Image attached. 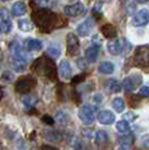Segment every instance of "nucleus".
Wrapping results in <instances>:
<instances>
[{
  "mask_svg": "<svg viewBox=\"0 0 149 150\" xmlns=\"http://www.w3.org/2000/svg\"><path fill=\"white\" fill-rule=\"evenodd\" d=\"M0 69H1V64H0Z\"/></svg>",
  "mask_w": 149,
  "mask_h": 150,
  "instance_id": "c03bdc74",
  "label": "nucleus"
},
{
  "mask_svg": "<svg viewBox=\"0 0 149 150\" xmlns=\"http://www.w3.org/2000/svg\"><path fill=\"white\" fill-rule=\"evenodd\" d=\"M138 4H147L148 0H136Z\"/></svg>",
  "mask_w": 149,
  "mask_h": 150,
  "instance_id": "ea45409f",
  "label": "nucleus"
},
{
  "mask_svg": "<svg viewBox=\"0 0 149 150\" xmlns=\"http://www.w3.org/2000/svg\"><path fill=\"white\" fill-rule=\"evenodd\" d=\"M94 27V21L92 18H87L85 19L82 24L79 25L77 27V34L82 36V37H85V36H89L90 33L92 31Z\"/></svg>",
  "mask_w": 149,
  "mask_h": 150,
  "instance_id": "9d476101",
  "label": "nucleus"
},
{
  "mask_svg": "<svg viewBox=\"0 0 149 150\" xmlns=\"http://www.w3.org/2000/svg\"><path fill=\"white\" fill-rule=\"evenodd\" d=\"M33 101H34V99L31 98V95H28V94H26L25 96L23 98V103H24L26 106H28V108H29V106H33V104H34Z\"/></svg>",
  "mask_w": 149,
  "mask_h": 150,
  "instance_id": "cd10ccee",
  "label": "nucleus"
},
{
  "mask_svg": "<svg viewBox=\"0 0 149 150\" xmlns=\"http://www.w3.org/2000/svg\"><path fill=\"white\" fill-rule=\"evenodd\" d=\"M10 65H11L13 69H15L16 72H24L27 67V62H20V61H16V59L11 58Z\"/></svg>",
  "mask_w": 149,
  "mask_h": 150,
  "instance_id": "5701e85b",
  "label": "nucleus"
},
{
  "mask_svg": "<svg viewBox=\"0 0 149 150\" xmlns=\"http://www.w3.org/2000/svg\"><path fill=\"white\" fill-rule=\"evenodd\" d=\"M2 98H4V90L0 86V101L2 100Z\"/></svg>",
  "mask_w": 149,
  "mask_h": 150,
  "instance_id": "58836bf2",
  "label": "nucleus"
},
{
  "mask_svg": "<svg viewBox=\"0 0 149 150\" xmlns=\"http://www.w3.org/2000/svg\"><path fill=\"white\" fill-rule=\"evenodd\" d=\"M34 71H36L39 74L45 75L50 80H55L56 79V67L55 64L47 57H42L34 63L33 66Z\"/></svg>",
  "mask_w": 149,
  "mask_h": 150,
  "instance_id": "f03ea898",
  "label": "nucleus"
},
{
  "mask_svg": "<svg viewBox=\"0 0 149 150\" xmlns=\"http://www.w3.org/2000/svg\"><path fill=\"white\" fill-rule=\"evenodd\" d=\"M47 54L52 58H57L61 55V47L57 44H50L47 47Z\"/></svg>",
  "mask_w": 149,
  "mask_h": 150,
  "instance_id": "412c9836",
  "label": "nucleus"
},
{
  "mask_svg": "<svg viewBox=\"0 0 149 150\" xmlns=\"http://www.w3.org/2000/svg\"><path fill=\"white\" fill-rule=\"evenodd\" d=\"M139 95H143V96H148L149 95V88L148 86H143L139 90Z\"/></svg>",
  "mask_w": 149,
  "mask_h": 150,
  "instance_id": "473e14b6",
  "label": "nucleus"
},
{
  "mask_svg": "<svg viewBox=\"0 0 149 150\" xmlns=\"http://www.w3.org/2000/svg\"><path fill=\"white\" fill-rule=\"evenodd\" d=\"M99 72L102 74H112L114 72V65L111 62H103L100 64Z\"/></svg>",
  "mask_w": 149,
  "mask_h": 150,
  "instance_id": "6ab92c4d",
  "label": "nucleus"
},
{
  "mask_svg": "<svg viewBox=\"0 0 149 150\" xmlns=\"http://www.w3.org/2000/svg\"><path fill=\"white\" fill-rule=\"evenodd\" d=\"M84 10V6L81 2H76L74 5H70V6H66L64 8V13L67 16H71V17H75V16H79L81 15Z\"/></svg>",
  "mask_w": 149,
  "mask_h": 150,
  "instance_id": "f8f14e48",
  "label": "nucleus"
},
{
  "mask_svg": "<svg viewBox=\"0 0 149 150\" xmlns=\"http://www.w3.org/2000/svg\"><path fill=\"white\" fill-rule=\"evenodd\" d=\"M26 11H27V7H26L25 4L21 2V1L15 2L13 5V7H11V13H13V16H16V17L25 15Z\"/></svg>",
  "mask_w": 149,
  "mask_h": 150,
  "instance_id": "dca6fc26",
  "label": "nucleus"
},
{
  "mask_svg": "<svg viewBox=\"0 0 149 150\" xmlns=\"http://www.w3.org/2000/svg\"><path fill=\"white\" fill-rule=\"evenodd\" d=\"M9 50H10V54H11V58L13 59L20 61V62H27L28 55H27L26 50L23 48V46L19 44L18 42L11 43Z\"/></svg>",
  "mask_w": 149,
  "mask_h": 150,
  "instance_id": "39448f33",
  "label": "nucleus"
},
{
  "mask_svg": "<svg viewBox=\"0 0 149 150\" xmlns=\"http://www.w3.org/2000/svg\"><path fill=\"white\" fill-rule=\"evenodd\" d=\"M109 140V136L104 130H100L96 132L95 134V142L98 144H104L106 142H108Z\"/></svg>",
  "mask_w": 149,
  "mask_h": 150,
  "instance_id": "b1692460",
  "label": "nucleus"
},
{
  "mask_svg": "<svg viewBox=\"0 0 149 150\" xmlns=\"http://www.w3.org/2000/svg\"><path fill=\"white\" fill-rule=\"evenodd\" d=\"M101 33H102L103 36L106 38H114L116 36H117V28H116L113 25L106 24V25L102 26Z\"/></svg>",
  "mask_w": 149,
  "mask_h": 150,
  "instance_id": "a211bd4d",
  "label": "nucleus"
},
{
  "mask_svg": "<svg viewBox=\"0 0 149 150\" xmlns=\"http://www.w3.org/2000/svg\"><path fill=\"white\" fill-rule=\"evenodd\" d=\"M46 139L50 141H60L61 140V134L56 131H50L48 134H46Z\"/></svg>",
  "mask_w": 149,
  "mask_h": 150,
  "instance_id": "bb28decb",
  "label": "nucleus"
},
{
  "mask_svg": "<svg viewBox=\"0 0 149 150\" xmlns=\"http://www.w3.org/2000/svg\"><path fill=\"white\" fill-rule=\"evenodd\" d=\"M138 118V115H137L136 113L133 112H129V113H126L123 115V120H126L127 122H130V121H135V120Z\"/></svg>",
  "mask_w": 149,
  "mask_h": 150,
  "instance_id": "c85d7f7f",
  "label": "nucleus"
},
{
  "mask_svg": "<svg viewBox=\"0 0 149 150\" xmlns=\"http://www.w3.org/2000/svg\"><path fill=\"white\" fill-rule=\"evenodd\" d=\"M18 27L21 31H31L33 30V24H31V20H27V19H21L18 21Z\"/></svg>",
  "mask_w": 149,
  "mask_h": 150,
  "instance_id": "393cba45",
  "label": "nucleus"
},
{
  "mask_svg": "<svg viewBox=\"0 0 149 150\" xmlns=\"http://www.w3.org/2000/svg\"><path fill=\"white\" fill-rule=\"evenodd\" d=\"M1 1H4V2H5V1H9V0H1Z\"/></svg>",
  "mask_w": 149,
  "mask_h": 150,
  "instance_id": "79ce46f5",
  "label": "nucleus"
},
{
  "mask_svg": "<svg viewBox=\"0 0 149 150\" xmlns=\"http://www.w3.org/2000/svg\"><path fill=\"white\" fill-rule=\"evenodd\" d=\"M141 144H143L145 148H148V134L143 136V139H141Z\"/></svg>",
  "mask_w": 149,
  "mask_h": 150,
  "instance_id": "c9c22d12",
  "label": "nucleus"
},
{
  "mask_svg": "<svg viewBox=\"0 0 149 150\" xmlns=\"http://www.w3.org/2000/svg\"><path fill=\"white\" fill-rule=\"evenodd\" d=\"M116 129H117V131L119 133H128V132L130 131V125L129 123L126 121V120H121V121H119L117 122V125H116Z\"/></svg>",
  "mask_w": 149,
  "mask_h": 150,
  "instance_id": "4be33fe9",
  "label": "nucleus"
},
{
  "mask_svg": "<svg viewBox=\"0 0 149 150\" xmlns=\"http://www.w3.org/2000/svg\"><path fill=\"white\" fill-rule=\"evenodd\" d=\"M112 108L114 109V111L118 113H121L126 108L124 101L122 100V98H114L112 100Z\"/></svg>",
  "mask_w": 149,
  "mask_h": 150,
  "instance_id": "aec40b11",
  "label": "nucleus"
},
{
  "mask_svg": "<svg viewBox=\"0 0 149 150\" xmlns=\"http://www.w3.org/2000/svg\"><path fill=\"white\" fill-rule=\"evenodd\" d=\"M11 27H13V24L10 20H1L0 23V30L2 33H6L8 34L9 31L11 30Z\"/></svg>",
  "mask_w": 149,
  "mask_h": 150,
  "instance_id": "a878e982",
  "label": "nucleus"
},
{
  "mask_svg": "<svg viewBox=\"0 0 149 150\" xmlns=\"http://www.w3.org/2000/svg\"><path fill=\"white\" fill-rule=\"evenodd\" d=\"M36 86V80L33 76H23L15 83V91L20 94H28Z\"/></svg>",
  "mask_w": 149,
  "mask_h": 150,
  "instance_id": "7ed1b4c3",
  "label": "nucleus"
},
{
  "mask_svg": "<svg viewBox=\"0 0 149 150\" xmlns=\"http://www.w3.org/2000/svg\"><path fill=\"white\" fill-rule=\"evenodd\" d=\"M123 50V43L120 39H113L108 43V50L112 55H119Z\"/></svg>",
  "mask_w": 149,
  "mask_h": 150,
  "instance_id": "4468645a",
  "label": "nucleus"
},
{
  "mask_svg": "<svg viewBox=\"0 0 149 150\" xmlns=\"http://www.w3.org/2000/svg\"><path fill=\"white\" fill-rule=\"evenodd\" d=\"M99 57V47L98 46H91L85 50V59L89 63L96 62Z\"/></svg>",
  "mask_w": 149,
  "mask_h": 150,
  "instance_id": "2eb2a0df",
  "label": "nucleus"
},
{
  "mask_svg": "<svg viewBox=\"0 0 149 150\" xmlns=\"http://www.w3.org/2000/svg\"><path fill=\"white\" fill-rule=\"evenodd\" d=\"M79 118L82 121V123L87 125H92L95 120V117H94V108L90 104H85L83 105L79 110Z\"/></svg>",
  "mask_w": 149,
  "mask_h": 150,
  "instance_id": "20e7f679",
  "label": "nucleus"
},
{
  "mask_svg": "<svg viewBox=\"0 0 149 150\" xmlns=\"http://www.w3.org/2000/svg\"><path fill=\"white\" fill-rule=\"evenodd\" d=\"M43 121L46 123V125H54V120L50 118V115H44L43 117Z\"/></svg>",
  "mask_w": 149,
  "mask_h": 150,
  "instance_id": "f704fd0d",
  "label": "nucleus"
},
{
  "mask_svg": "<svg viewBox=\"0 0 149 150\" xmlns=\"http://www.w3.org/2000/svg\"><path fill=\"white\" fill-rule=\"evenodd\" d=\"M93 101L95 103H102V102H103V96H102V94H100V93L95 94L93 96Z\"/></svg>",
  "mask_w": 149,
  "mask_h": 150,
  "instance_id": "72a5a7b5",
  "label": "nucleus"
},
{
  "mask_svg": "<svg viewBox=\"0 0 149 150\" xmlns=\"http://www.w3.org/2000/svg\"><path fill=\"white\" fill-rule=\"evenodd\" d=\"M84 79H85V76H84V74L79 75V76H76V77H74V79L72 80V84H73V85H76V84L81 83L82 81H84Z\"/></svg>",
  "mask_w": 149,
  "mask_h": 150,
  "instance_id": "2f4dec72",
  "label": "nucleus"
},
{
  "mask_svg": "<svg viewBox=\"0 0 149 150\" xmlns=\"http://www.w3.org/2000/svg\"><path fill=\"white\" fill-rule=\"evenodd\" d=\"M33 18H34L35 24L40 28V30L43 31L52 30L57 25V21H58L57 15L54 13L53 11H50V10L45 9V8L39 9L38 11L34 13Z\"/></svg>",
  "mask_w": 149,
  "mask_h": 150,
  "instance_id": "f257e3e1",
  "label": "nucleus"
},
{
  "mask_svg": "<svg viewBox=\"0 0 149 150\" xmlns=\"http://www.w3.org/2000/svg\"><path fill=\"white\" fill-rule=\"evenodd\" d=\"M135 62L139 66H143V67H146L148 65L149 50L147 46H141V47L137 48L136 53H135Z\"/></svg>",
  "mask_w": 149,
  "mask_h": 150,
  "instance_id": "0eeeda50",
  "label": "nucleus"
},
{
  "mask_svg": "<svg viewBox=\"0 0 149 150\" xmlns=\"http://www.w3.org/2000/svg\"><path fill=\"white\" fill-rule=\"evenodd\" d=\"M66 46H67V53L70 55H75L80 47V42L77 36L73 33H68L66 36Z\"/></svg>",
  "mask_w": 149,
  "mask_h": 150,
  "instance_id": "1a4fd4ad",
  "label": "nucleus"
},
{
  "mask_svg": "<svg viewBox=\"0 0 149 150\" xmlns=\"http://www.w3.org/2000/svg\"><path fill=\"white\" fill-rule=\"evenodd\" d=\"M0 54H1V48H0Z\"/></svg>",
  "mask_w": 149,
  "mask_h": 150,
  "instance_id": "37998d69",
  "label": "nucleus"
},
{
  "mask_svg": "<svg viewBox=\"0 0 149 150\" xmlns=\"http://www.w3.org/2000/svg\"><path fill=\"white\" fill-rule=\"evenodd\" d=\"M143 82V77L139 74H133L130 76H127L122 81V88L127 91V92H132L135 91L139 84H141Z\"/></svg>",
  "mask_w": 149,
  "mask_h": 150,
  "instance_id": "423d86ee",
  "label": "nucleus"
},
{
  "mask_svg": "<svg viewBox=\"0 0 149 150\" xmlns=\"http://www.w3.org/2000/svg\"><path fill=\"white\" fill-rule=\"evenodd\" d=\"M119 150H129V149H128V148H127L126 146H122V147H121V148H120Z\"/></svg>",
  "mask_w": 149,
  "mask_h": 150,
  "instance_id": "a19ab883",
  "label": "nucleus"
},
{
  "mask_svg": "<svg viewBox=\"0 0 149 150\" xmlns=\"http://www.w3.org/2000/svg\"><path fill=\"white\" fill-rule=\"evenodd\" d=\"M110 91L112 92H119L120 91V84L116 80H112L110 84Z\"/></svg>",
  "mask_w": 149,
  "mask_h": 150,
  "instance_id": "c756f323",
  "label": "nucleus"
},
{
  "mask_svg": "<svg viewBox=\"0 0 149 150\" xmlns=\"http://www.w3.org/2000/svg\"><path fill=\"white\" fill-rule=\"evenodd\" d=\"M149 21V13L147 9H141L137 11L132 18H131V25L135 27H141V26L147 25Z\"/></svg>",
  "mask_w": 149,
  "mask_h": 150,
  "instance_id": "6e6552de",
  "label": "nucleus"
},
{
  "mask_svg": "<svg viewBox=\"0 0 149 150\" xmlns=\"http://www.w3.org/2000/svg\"><path fill=\"white\" fill-rule=\"evenodd\" d=\"M98 120L101 125H111L116 121V115L110 110H102V111H100L99 115H98Z\"/></svg>",
  "mask_w": 149,
  "mask_h": 150,
  "instance_id": "9b49d317",
  "label": "nucleus"
},
{
  "mask_svg": "<svg viewBox=\"0 0 149 150\" xmlns=\"http://www.w3.org/2000/svg\"><path fill=\"white\" fill-rule=\"evenodd\" d=\"M40 150H58V149L55 148V147H50V146H43L40 148Z\"/></svg>",
  "mask_w": 149,
  "mask_h": 150,
  "instance_id": "4c0bfd02",
  "label": "nucleus"
},
{
  "mask_svg": "<svg viewBox=\"0 0 149 150\" xmlns=\"http://www.w3.org/2000/svg\"><path fill=\"white\" fill-rule=\"evenodd\" d=\"M60 76L62 77L63 80L67 81L72 77V67H71V64L66 61V59H63L62 62L60 63Z\"/></svg>",
  "mask_w": 149,
  "mask_h": 150,
  "instance_id": "ddd939ff",
  "label": "nucleus"
},
{
  "mask_svg": "<svg viewBox=\"0 0 149 150\" xmlns=\"http://www.w3.org/2000/svg\"><path fill=\"white\" fill-rule=\"evenodd\" d=\"M0 19L1 20H10V18H9V13L7 11V9H5V8L0 9Z\"/></svg>",
  "mask_w": 149,
  "mask_h": 150,
  "instance_id": "7c9ffc66",
  "label": "nucleus"
},
{
  "mask_svg": "<svg viewBox=\"0 0 149 150\" xmlns=\"http://www.w3.org/2000/svg\"><path fill=\"white\" fill-rule=\"evenodd\" d=\"M25 46L28 50H40L43 48V43L38 39H35V38H28L25 42Z\"/></svg>",
  "mask_w": 149,
  "mask_h": 150,
  "instance_id": "f3484780",
  "label": "nucleus"
},
{
  "mask_svg": "<svg viewBox=\"0 0 149 150\" xmlns=\"http://www.w3.org/2000/svg\"><path fill=\"white\" fill-rule=\"evenodd\" d=\"M37 1V4L39 5L40 7H45L47 6V4L50 2V0H36Z\"/></svg>",
  "mask_w": 149,
  "mask_h": 150,
  "instance_id": "e433bc0d",
  "label": "nucleus"
}]
</instances>
